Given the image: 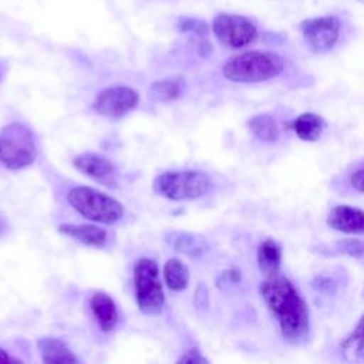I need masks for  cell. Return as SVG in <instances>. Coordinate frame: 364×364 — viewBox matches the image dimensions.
Returning <instances> with one entry per match:
<instances>
[{
  "mask_svg": "<svg viewBox=\"0 0 364 364\" xmlns=\"http://www.w3.org/2000/svg\"><path fill=\"white\" fill-rule=\"evenodd\" d=\"M259 293L283 338L293 346L304 343L310 333L309 306L291 280L280 273L266 276Z\"/></svg>",
  "mask_w": 364,
  "mask_h": 364,
  "instance_id": "obj_1",
  "label": "cell"
},
{
  "mask_svg": "<svg viewBox=\"0 0 364 364\" xmlns=\"http://www.w3.org/2000/svg\"><path fill=\"white\" fill-rule=\"evenodd\" d=\"M284 70L283 58L273 51L249 50L230 57L222 67V74L233 82L253 84L277 77Z\"/></svg>",
  "mask_w": 364,
  "mask_h": 364,
  "instance_id": "obj_2",
  "label": "cell"
},
{
  "mask_svg": "<svg viewBox=\"0 0 364 364\" xmlns=\"http://www.w3.org/2000/svg\"><path fill=\"white\" fill-rule=\"evenodd\" d=\"M70 206L94 223L112 225L124 215V206L119 200L91 186H74L67 193Z\"/></svg>",
  "mask_w": 364,
  "mask_h": 364,
  "instance_id": "obj_3",
  "label": "cell"
},
{
  "mask_svg": "<svg viewBox=\"0 0 364 364\" xmlns=\"http://www.w3.org/2000/svg\"><path fill=\"white\" fill-rule=\"evenodd\" d=\"M38 154L34 132L20 124L11 122L0 131V164L7 169H23L31 165Z\"/></svg>",
  "mask_w": 364,
  "mask_h": 364,
  "instance_id": "obj_4",
  "label": "cell"
},
{
  "mask_svg": "<svg viewBox=\"0 0 364 364\" xmlns=\"http://www.w3.org/2000/svg\"><path fill=\"white\" fill-rule=\"evenodd\" d=\"M154 191L171 200H192L212 189V179L198 169L169 171L158 175L152 183Z\"/></svg>",
  "mask_w": 364,
  "mask_h": 364,
  "instance_id": "obj_5",
  "label": "cell"
},
{
  "mask_svg": "<svg viewBox=\"0 0 364 364\" xmlns=\"http://www.w3.org/2000/svg\"><path fill=\"white\" fill-rule=\"evenodd\" d=\"M134 291L141 311L158 314L162 310L165 296L155 260L144 257L136 262L134 267Z\"/></svg>",
  "mask_w": 364,
  "mask_h": 364,
  "instance_id": "obj_6",
  "label": "cell"
},
{
  "mask_svg": "<svg viewBox=\"0 0 364 364\" xmlns=\"http://www.w3.org/2000/svg\"><path fill=\"white\" fill-rule=\"evenodd\" d=\"M212 31L218 41L229 48H243L257 37V27L250 18L230 13H219L213 18Z\"/></svg>",
  "mask_w": 364,
  "mask_h": 364,
  "instance_id": "obj_7",
  "label": "cell"
},
{
  "mask_svg": "<svg viewBox=\"0 0 364 364\" xmlns=\"http://www.w3.org/2000/svg\"><path fill=\"white\" fill-rule=\"evenodd\" d=\"M340 20L336 16H318L300 23V31L307 47L316 54L328 53L340 36Z\"/></svg>",
  "mask_w": 364,
  "mask_h": 364,
  "instance_id": "obj_8",
  "label": "cell"
},
{
  "mask_svg": "<svg viewBox=\"0 0 364 364\" xmlns=\"http://www.w3.org/2000/svg\"><path fill=\"white\" fill-rule=\"evenodd\" d=\"M139 101L138 92L127 85L107 87L98 92L92 102L94 111L105 118H121L132 111Z\"/></svg>",
  "mask_w": 364,
  "mask_h": 364,
  "instance_id": "obj_9",
  "label": "cell"
},
{
  "mask_svg": "<svg viewBox=\"0 0 364 364\" xmlns=\"http://www.w3.org/2000/svg\"><path fill=\"white\" fill-rule=\"evenodd\" d=\"M74 166L87 176L104 185H114L115 168L109 159L95 152L78 154L73 158Z\"/></svg>",
  "mask_w": 364,
  "mask_h": 364,
  "instance_id": "obj_10",
  "label": "cell"
},
{
  "mask_svg": "<svg viewBox=\"0 0 364 364\" xmlns=\"http://www.w3.org/2000/svg\"><path fill=\"white\" fill-rule=\"evenodd\" d=\"M326 222L331 229L343 233H364V210L348 205L333 206L327 215Z\"/></svg>",
  "mask_w": 364,
  "mask_h": 364,
  "instance_id": "obj_11",
  "label": "cell"
},
{
  "mask_svg": "<svg viewBox=\"0 0 364 364\" xmlns=\"http://www.w3.org/2000/svg\"><path fill=\"white\" fill-rule=\"evenodd\" d=\"M165 242L175 250L189 257H199L209 250L208 240L192 232L171 230L165 235Z\"/></svg>",
  "mask_w": 364,
  "mask_h": 364,
  "instance_id": "obj_12",
  "label": "cell"
},
{
  "mask_svg": "<svg viewBox=\"0 0 364 364\" xmlns=\"http://www.w3.org/2000/svg\"><path fill=\"white\" fill-rule=\"evenodd\" d=\"M57 230L82 245L94 246V247H101L108 240V233L105 229L97 225H90V223H81V225L63 223L57 228Z\"/></svg>",
  "mask_w": 364,
  "mask_h": 364,
  "instance_id": "obj_13",
  "label": "cell"
},
{
  "mask_svg": "<svg viewBox=\"0 0 364 364\" xmlns=\"http://www.w3.org/2000/svg\"><path fill=\"white\" fill-rule=\"evenodd\" d=\"M92 314L104 333H109L118 323V311L114 300L105 291H97L90 300Z\"/></svg>",
  "mask_w": 364,
  "mask_h": 364,
  "instance_id": "obj_14",
  "label": "cell"
},
{
  "mask_svg": "<svg viewBox=\"0 0 364 364\" xmlns=\"http://www.w3.org/2000/svg\"><path fill=\"white\" fill-rule=\"evenodd\" d=\"M37 348L41 354L43 363H48V364L78 363V358L74 355V353L60 338L41 337L37 340Z\"/></svg>",
  "mask_w": 364,
  "mask_h": 364,
  "instance_id": "obj_15",
  "label": "cell"
},
{
  "mask_svg": "<svg viewBox=\"0 0 364 364\" xmlns=\"http://www.w3.org/2000/svg\"><path fill=\"white\" fill-rule=\"evenodd\" d=\"M257 264L264 276L279 273L282 266V247L273 239H266L257 249Z\"/></svg>",
  "mask_w": 364,
  "mask_h": 364,
  "instance_id": "obj_16",
  "label": "cell"
},
{
  "mask_svg": "<svg viewBox=\"0 0 364 364\" xmlns=\"http://www.w3.org/2000/svg\"><path fill=\"white\" fill-rule=\"evenodd\" d=\"M326 128L324 119L314 112H303L293 121V129L301 141H317Z\"/></svg>",
  "mask_w": 364,
  "mask_h": 364,
  "instance_id": "obj_17",
  "label": "cell"
},
{
  "mask_svg": "<svg viewBox=\"0 0 364 364\" xmlns=\"http://www.w3.org/2000/svg\"><path fill=\"white\" fill-rule=\"evenodd\" d=\"M185 88V81L181 77L176 78H162L154 81L148 88V98L155 102H169L182 94Z\"/></svg>",
  "mask_w": 364,
  "mask_h": 364,
  "instance_id": "obj_18",
  "label": "cell"
},
{
  "mask_svg": "<svg viewBox=\"0 0 364 364\" xmlns=\"http://www.w3.org/2000/svg\"><path fill=\"white\" fill-rule=\"evenodd\" d=\"M164 279L169 290L181 291L188 287L189 270L182 260L172 257L164 266Z\"/></svg>",
  "mask_w": 364,
  "mask_h": 364,
  "instance_id": "obj_19",
  "label": "cell"
},
{
  "mask_svg": "<svg viewBox=\"0 0 364 364\" xmlns=\"http://www.w3.org/2000/svg\"><path fill=\"white\" fill-rule=\"evenodd\" d=\"M253 135L263 142H274L279 138V124L269 114H257L249 119Z\"/></svg>",
  "mask_w": 364,
  "mask_h": 364,
  "instance_id": "obj_20",
  "label": "cell"
},
{
  "mask_svg": "<svg viewBox=\"0 0 364 364\" xmlns=\"http://www.w3.org/2000/svg\"><path fill=\"white\" fill-rule=\"evenodd\" d=\"M341 355L348 363H364V331L353 333L341 343Z\"/></svg>",
  "mask_w": 364,
  "mask_h": 364,
  "instance_id": "obj_21",
  "label": "cell"
},
{
  "mask_svg": "<svg viewBox=\"0 0 364 364\" xmlns=\"http://www.w3.org/2000/svg\"><path fill=\"white\" fill-rule=\"evenodd\" d=\"M328 253L331 255H346L351 257L364 256V240L361 239H341L330 245Z\"/></svg>",
  "mask_w": 364,
  "mask_h": 364,
  "instance_id": "obj_22",
  "label": "cell"
},
{
  "mask_svg": "<svg viewBox=\"0 0 364 364\" xmlns=\"http://www.w3.org/2000/svg\"><path fill=\"white\" fill-rule=\"evenodd\" d=\"M178 27L181 31L193 33L196 36H206L209 33L208 24L203 20L195 17H181L178 20Z\"/></svg>",
  "mask_w": 364,
  "mask_h": 364,
  "instance_id": "obj_23",
  "label": "cell"
},
{
  "mask_svg": "<svg viewBox=\"0 0 364 364\" xmlns=\"http://www.w3.org/2000/svg\"><path fill=\"white\" fill-rule=\"evenodd\" d=\"M311 286H313V289H316L321 293H326V294H334L337 290V282L333 280L331 277H326V276L316 277L311 282Z\"/></svg>",
  "mask_w": 364,
  "mask_h": 364,
  "instance_id": "obj_24",
  "label": "cell"
},
{
  "mask_svg": "<svg viewBox=\"0 0 364 364\" xmlns=\"http://www.w3.org/2000/svg\"><path fill=\"white\" fill-rule=\"evenodd\" d=\"M178 361H179V363H183V364H200V363L205 364V363H209V360H208L206 357H203V355L200 354L199 348H196V347H193V348L185 351L183 355H182Z\"/></svg>",
  "mask_w": 364,
  "mask_h": 364,
  "instance_id": "obj_25",
  "label": "cell"
},
{
  "mask_svg": "<svg viewBox=\"0 0 364 364\" xmlns=\"http://www.w3.org/2000/svg\"><path fill=\"white\" fill-rule=\"evenodd\" d=\"M195 306L198 309H206L208 304H209V297H208V289L203 283H200L198 287H196V291H195Z\"/></svg>",
  "mask_w": 364,
  "mask_h": 364,
  "instance_id": "obj_26",
  "label": "cell"
},
{
  "mask_svg": "<svg viewBox=\"0 0 364 364\" xmlns=\"http://www.w3.org/2000/svg\"><path fill=\"white\" fill-rule=\"evenodd\" d=\"M350 185L358 191V192H364V168H360L357 171H354L350 176Z\"/></svg>",
  "mask_w": 364,
  "mask_h": 364,
  "instance_id": "obj_27",
  "label": "cell"
},
{
  "mask_svg": "<svg viewBox=\"0 0 364 364\" xmlns=\"http://www.w3.org/2000/svg\"><path fill=\"white\" fill-rule=\"evenodd\" d=\"M220 279H225L229 284H236L240 282V272L237 269H228L220 274Z\"/></svg>",
  "mask_w": 364,
  "mask_h": 364,
  "instance_id": "obj_28",
  "label": "cell"
},
{
  "mask_svg": "<svg viewBox=\"0 0 364 364\" xmlns=\"http://www.w3.org/2000/svg\"><path fill=\"white\" fill-rule=\"evenodd\" d=\"M6 363H21V360L11 357L6 350L0 347V364H6Z\"/></svg>",
  "mask_w": 364,
  "mask_h": 364,
  "instance_id": "obj_29",
  "label": "cell"
},
{
  "mask_svg": "<svg viewBox=\"0 0 364 364\" xmlns=\"http://www.w3.org/2000/svg\"><path fill=\"white\" fill-rule=\"evenodd\" d=\"M354 330L364 331V314L360 317V320H358V323H357V326H355V328H354Z\"/></svg>",
  "mask_w": 364,
  "mask_h": 364,
  "instance_id": "obj_30",
  "label": "cell"
},
{
  "mask_svg": "<svg viewBox=\"0 0 364 364\" xmlns=\"http://www.w3.org/2000/svg\"><path fill=\"white\" fill-rule=\"evenodd\" d=\"M0 80H1V73H0Z\"/></svg>",
  "mask_w": 364,
  "mask_h": 364,
  "instance_id": "obj_31",
  "label": "cell"
}]
</instances>
